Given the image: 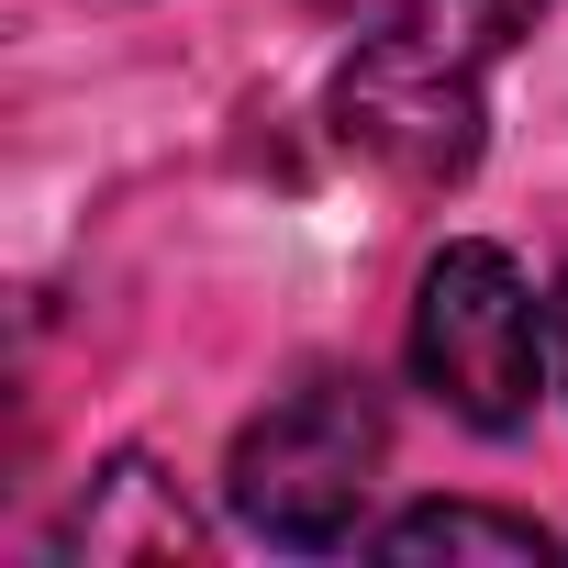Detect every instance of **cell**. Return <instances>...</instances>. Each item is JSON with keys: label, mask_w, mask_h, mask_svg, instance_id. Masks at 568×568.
I'll use <instances>...</instances> for the list:
<instances>
[{"label": "cell", "mask_w": 568, "mask_h": 568, "mask_svg": "<svg viewBox=\"0 0 568 568\" xmlns=\"http://www.w3.org/2000/svg\"><path fill=\"white\" fill-rule=\"evenodd\" d=\"M557 12V0H402L379 34L335 68V134L402 179V190H457L479 168L490 123V68Z\"/></svg>", "instance_id": "cell-1"}, {"label": "cell", "mask_w": 568, "mask_h": 568, "mask_svg": "<svg viewBox=\"0 0 568 568\" xmlns=\"http://www.w3.org/2000/svg\"><path fill=\"white\" fill-rule=\"evenodd\" d=\"M390 468V413L357 368H313L291 379L245 435H234V468H223V501L245 535L291 546V557H324V546H357L368 524V490Z\"/></svg>", "instance_id": "cell-2"}, {"label": "cell", "mask_w": 568, "mask_h": 568, "mask_svg": "<svg viewBox=\"0 0 568 568\" xmlns=\"http://www.w3.org/2000/svg\"><path fill=\"white\" fill-rule=\"evenodd\" d=\"M557 324L535 313L524 267L501 245H446L413 291V379L468 424V435H524L546 390Z\"/></svg>", "instance_id": "cell-3"}, {"label": "cell", "mask_w": 568, "mask_h": 568, "mask_svg": "<svg viewBox=\"0 0 568 568\" xmlns=\"http://www.w3.org/2000/svg\"><path fill=\"white\" fill-rule=\"evenodd\" d=\"M190 546H201V513L156 457H112L57 524V557H190Z\"/></svg>", "instance_id": "cell-4"}, {"label": "cell", "mask_w": 568, "mask_h": 568, "mask_svg": "<svg viewBox=\"0 0 568 568\" xmlns=\"http://www.w3.org/2000/svg\"><path fill=\"white\" fill-rule=\"evenodd\" d=\"M379 557H402V568H424V557H490V568H546V557H557V535H546L535 513H490V501H424V513L379 524Z\"/></svg>", "instance_id": "cell-5"}, {"label": "cell", "mask_w": 568, "mask_h": 568, "mask_svg": "<svg viewBox=\"0 0 568 568\" xmlns=\"http://www.w3.org/2000/svg\"><path fill=\"white\" fill-rule=\"evenodd\" d=\"M546 324H557V379H568V278H557V302H546Z\"/></svg>", "instance_id": "cell-6"}]
</instances>
